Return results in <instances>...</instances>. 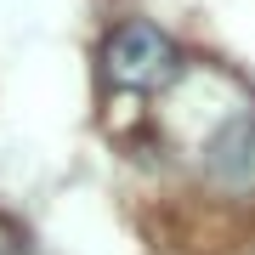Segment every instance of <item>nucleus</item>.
I'll list each match as a JSON object with an SVG mask.
<instances>
[{"mask_svg":"<svg viewBox=\"0 0 255 255\" xmlns=\"http://www.w3.org/2000/svg\"><path fill=\"white\" fill-rule=\"evenodd\" d=\"M102 74H108V85H119V91L147 97V91H159V85H170L182 74V51H176V40L159 23L125 17V23H114L102 34Z\"/></svg>","mask_w":255,"mask_h":255,"instance_id":"nucleus-1","label":"nucleus"},{"mask_svg":"<svg viewBox=\"0 0 255 255\" xmlns=\"http://www.w3.org/2000/svg\"><path fill=\"white\" fill-rule=\"evenodd\" d=\"M204 176L216 193L255 199V114H233L204 142Z\"/></svg>","mask_w":255,"mask_h":255,"instance_id":"nucleus-2","label":"nucleus"}]
</instances>
